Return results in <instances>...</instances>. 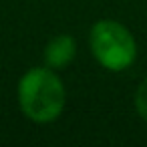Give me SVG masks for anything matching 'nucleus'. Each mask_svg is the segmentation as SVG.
Listing matches in <instances>:
<instances>
[{
	"label": "nucleus",
	"mask_w": 147,
	"mask_h": 147,
	"mask_svg": "<svg viewBox=\"0 0 147 147\" xmlns=\"http://www.w3.org/2000/svg\"><path fill=\"white\" fill-rule=\"evenodd\" d=\"M65 85L49 67H36L22 75L18 83V103L22 113L36 123L55 121L65 109Z\"/></svg>",
	"instance_id": "1"
},
{
	"label": "nucleus",
	"mask_w": 147,
	"mask_h": 147,
	"mask_svg": "<svg viewBox=\"0 0 147 147\" xmlns=\"http://www.w3.org/2000/svg\"><path fill=\"white\" fill-rule=\"evenodd\" d=\"M89 42L99 65L113 73L129 69L137 55L133 34L117 20H99L91 28Z\"/></svg>",
	"instance_id": "2"
},
{
	"label": "nucleus",
	"mask_w": 147,
	"mask_h": 147,
	"mask_svg": "<svg viewBox=\"0 0 147 147\" xmlns=\"http://www.w3.org/2000/svg\"><path fill=\"white\" fill-rule=\"evenodd\" d=\"M77 55V45L71 34H57L45 47V63L53 71L67 69Z\"/></svg>",
	"instance_id": "3"
},
{
	"label": "nucleus",
	"mask_w": 147,
	"mask_h": 147,
	"mask_svg": "<svg viewBox=\"0 0 147 147\" xmlns=\"http://www.w3.org/2000/svg\"><path fill=\"white\" fill-rule=\"evenodd\" d=\"M135 109H137L139 117L147 123V79L137 87V93H135Z\"/></svg>",
	"instance_id": "4"
}]
</instances>
